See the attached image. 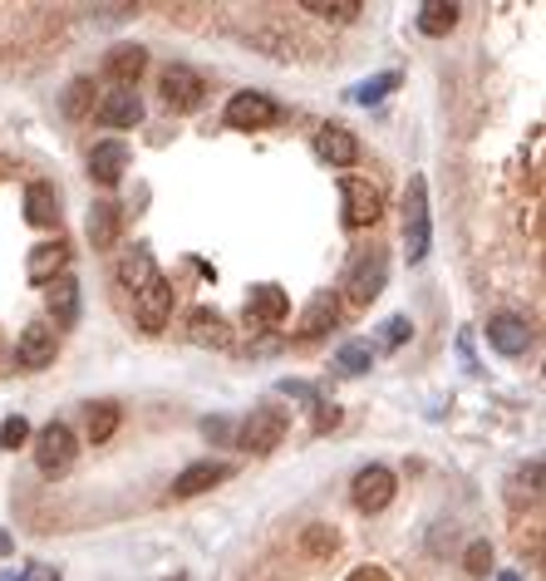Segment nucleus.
<instances>
[{"mask_svg":"<svg viewBox=\"0 0 546 581\" xmlns=\"http://www.w3.org/2000/svg\"><path fill=\"white\" fill-rule=\"evenodd\" d=\"M74 459H79V439H74V429L70 424H44L40 434H36V469L44 478H64L74 469Z\"/></svg>","mask_w":546,"mask_h":581,"instance_id":"obj_1","label":"nucleus"},{"mask_svg":"<svg viewBox=\"0 0 546 581\" xmlns=\"http://www.w3.org/2000/svg\"><path fill=\"white\" fill-rule=\"evenodd\" d=\"M384 281H390V257L370 247V252H360L355 261H350V271H345V281H340V291H345L350 305H370L374 295L384 291Z\"/></svg>","mask_w":546,"mask_h":581,"instance_id":"obj_2","label":"nucleus"},{"mask_svg":"<svg viewBox=\"0 0 546 581\" xmlns=\"http://www.w3.org/2000/svg\"><path fill=\"white\" fill-rule=\"evenodd\" d=\"M276 119H281V104L271 94H261V89H242V94H232V99H226V109H222L226 129H242V133L271 129Z\"/></svg>","mask_w":546,"mask_h":581,"instance_id":"obj_3","label":"nucleus"},{"mask_svg":"<svg viewBox=\"0 0 546 581\" xmlns=\"http://www.w3.org/2000/svg\"><path fill=\"white\" fill-rule=\"evenodd\" d=\"M404 247H408V261L428 257V182L424 178H408L404 188Z\"/></svg>","mask_w":546,"mask_h":581,"instance_id":"obj_4","label":"nucleus"},{"mask_svg":"<svg viewBox=\"0 0 546 581\" xmlns=\"http://www.w3.org/2000/svg\"><path fill=\"white\" fill-rule=\"evenodd\" d=\"M158 94H163V104L173 113H192L202 104V94H208V84H202V74L188 70V64H168L163 79H158Z\"/></svg>","mask_w":546,"mask_h":581,"instance_id":"obj_5","label":"nucleus"},{"mask_svg":"<svg viewBox=\"0 0 546 581\" xmlns=\"http://www.w3.org/2000/svg\"><path fill=\"white\" fill-rule=\"evenodd\" d=\"M340 202H345V227H370L384 212V192L370 178H340Z\"/></svg>","mask_w":546,"mask_h":581,"instance_id":"obj_6","label":"nucleus"},{"mask_svg":"<svg viewBox=\"0 0 546 581\" xmlns=\"http://www.w3.org/2000/svg\"><path fill=\"white\" fill-rule=\"evenodd\" d=\"M394 493H400V483H394V473L384 469V463H370V469L355 473V483H350V498H355L360 512H384L394 503Z\"/></svg>","mask_w":546,"mask_h":581,"instance_id":"obj_7","label":"nucleus"},{"mask_svg":"<svg viewBox=\"0 0 546 581\" xmlns=\"http://www.w3.org/2000/svg\"><path fill=\"white\" fill-rule=\"evenodd\" d=\"M281 439H286V414H281V409H271V404L252 409V414H246V424H242V434H236V443H242L246 453H271Z\"/></svg>","mask_w":546,"mask_h":581,"instance_id":"obj_8","label":"nucleus"},{"mask_svg":"<svg viewBox=\"0 0 546 581\" xmlns=\"http://www.w3.org/2000/svg\"><path fill=\"white\" fill-rule=\"evenodd\" d=\"M54 355H60V330L50 321H30L20 330V345H16L20 370H44V364H54Z\"/></svg>","mask_w":546,"mask_h":581,"instance_id":"obj_9","label":"nucleus"},{"mask_svg":"<svg viewBox=\"0 0 546 581\" xmlns=\"http://www.w3.org/2000/svg\"><path fill=\"white\" fill-rule=\"evenodd\" d=\"M133 315H139V325L148 330V335H158V330L168 325V315H173V287H168L163 277H153L139 295H133Z\"/></svg>","mask_w":546,"mask_h":581,"instance_id":"obj_10","label":"nucleus"},{"mask_svg":"<svg viewBox=\"0 0 546 581\" xmlns=\"http://www.w3.org/2000/svg\"><path fill=\"white\" fill-rule=\"evenodd\" d=\"M487 345L497 350V355H527V345H532V325L522 321V315H493L487 321Z\"/></svg>","mask_w":546,"mask_h":581,"instance_id":"obj_11","label":"nucleus"},{"mask_svg":"<svg viewBox=\"0 0 546 581\" xmlns=\"http://www.w3.org/2000/svg\"><path fill=\"white\" fill-rule=\"evenodd\" d=\"M94 119L104 123V129H133V123L143 119V99L133 94V89H113L94 104Z\"/></svg>","mask_w":546,"mask_h":581,"instance_id":"obj_12","label":"nucleus"},{"mask_svg":"<svg viewBox=\"0 0 546 581\" xmlns=\"http://www.w3.org/2000/svg\"><path fill=\"white\" fill-rule=\"evenodd\" d=\"M286 311H291V301L276 281H261V287H252V295H246V321L252 325H281Z\"/></svg>","mask_w":546,"mask_h":581,"instance_id":"obj_13","label":"nucleus"},{"mask_svg":"<svg viewBox=\"0 0 546 581\" xmlns=\"http://www.w3.org/2000/svg\"><path fill=\"white\" fill-rule=\"evenodd\" d=\"M315 153L335 168H355L360 163V139L350 129H340V123H325V129L315 133Z\"/></svg>","mask_w":546,"mask_h":581,"instance_id":"obj_14","label":"nucleus"},{"mask_svg":"<svg viewBox=\"0 0 546 581\" xmlns=\"http://www.w3.org/2000/svg\"><path fill=\"white\" fill-rule=\"evenodd\" d=\"M226 478H232V469H226V463L202 459V463H188V469L173 478V493H178V498H198V493H208V488L226 483Z\"/></svg>","mask_w":546,"mask_h":581,"instance_id":"obj_15","label":"nucleus"},{"mask_svg":"<svg viewBox=\"0 0 546 581\" xmlns=\"http://www.w3.org/2000/svg\"><path fill=\"white\" fill-rule=\"evenodd\" d=\"M143 70H148V50H143V44H113L109 60H104V74H109L119 89H133Z\"/></svg>","mask_w":546,"mask_h":581,"instance_id":"obj_16","label":"nucleus"},{"mask_svg":"<svg viewBox=\"0 0 546 581\" xmlns=\"http://www.w3.org/2000/svg\"><path fill=\"white\" fill-rule=\"evenodd\" d=\"M123 173H129V143L109 139V143H94V153H89V178L113 188Z\"/></svg>","mask_w":546,"mask_h":581,"instance_id":"obj_17","label":"nucleus"},{"mask_svg":"<svg viewBox=\"0 0 546 581\" xmlns=\"http://www.w3.org/2000/svg\"><path fill=\"white\" fill-rule=\"evenodd\" d=\"M64 261H70V247L54 237V242H40L36 252L26 257V277L36 281V287H50L54 277H64Z\"/></svg>","mask_w":546,"mask_h":581,"instance_id":"obj_18","label":"nucleus"},{"mask_svg":"<svg viewBox=\"0 0 546 581\" xmlns=\"http://www.w3.org/2000/svg\"><path fill=\"white\" fill-rule=\"evenodd\" d=\"M335 321H340V295H335V291H315L311 305H305L301 330H295V335H301V340H315V335H325V330L335 325Z\"/></svg>","mask_w":546,"mask_h":581,"instance_id":"obj_19","label":"nucleus"},{"mask_svg":"<svg viewBox=\"0 0 546 581\" xmlns=\"http://www.w3.org/2000/svg\"><path fill=\"white\" fill-rule=\"evenodd\" d=\"M26 222L60 227V192H54V182H30L26 188Z\"/></svg>","mask_w":546,"mask_h":581,"instance_id":"obj_20","label":"nucleus"},{"mask_svg":"<svg viewBox=\"0 0 546 581\" xmlns=\"http://www.w3.org/2000/svg\"><path fill=\"white\" fill-rule=\"evenodd\" d=\"M188 330L198 345H212V350H232V340H236L232 325H226L218 311H208V305H198V311L188 315Z\"/></svg>","mask_w":546,"mask_h":581,"instance_id":"obj_21","label":"nucleus"},{"mask_svg":"<svg viewBox=\"0 0 546 581\" xmlns=\"http://www.w3.org/2000/svg\"><path fill=\"white\" fill-rule=\"evenodd\" d=\"M50 315H54V330H70L79 321V281L74 277L50 281Z\"/></svg>","mask_w":546,"mask_h":581,"instance_id":"obj_22","label":"nucleus"},{"mask_svg":"<svg viewBox=\"0 0 546 581\" xmlns=\"http://www.w3.org/2000/svg\"><path fill=\"white\" fill-rule=\"evenodd\" d=\"M153 277H158V267H153V252H148V247H133V252H123V261H119V287H123V291L139 295Z\"/></svg>","mask_w":546,"mask_h":581,"instance_id":"obj_23","label":"nucleus"},{"mask_svg":"<svg viewBox=\"0 0 546 581\" xmlns=\"http://www.w3.org/2000/svg\"><path fill=\"white\" fill-rule=\"evenodd\" d=\"M119 227H123L119 202H94V212H89V242H94L99 252H109V247L119 242Z\"/></svg>","mask_w":546,"mask_h":581,"instance_id":"obj_24","label":"nucleus"},{"mask_svg":"<svg viewBox=\"0 0 546 581\" xmlns=\"http://www.w3.org/2000/svg\"><path fill=\"white\" fill-rule=\"evenodd\" d=\"M458 16H463L458 6H443V0H424V6H418V30H424V36H448V30L458 26Z\"/></svg>","mask_w":546,"mask_h":581,"instance_id":"obj_25","label":"nucleus"},{"mask_svg":"<svg viewBox=\"0 0 546 581\" xmlns=\"http://www.w3.org/2000/svg\"><path fill=\"white\" fill-rule=\"evenodd\" d=\"M113 429H119V404L113 400L89 404V443H109Z\"/></svg>","mask_w":546,"mask_h":581,"instance_id":"obj_26","label":"nucleus"},{"mask_svg":"<svg viewBox=\"0 0 546 581\" xmlns=\"http://www.w3.org/2000/svg\"><path fill=\"white\" fill-rule=\"evenodd\" d=\"M374 364V345L370 340H350V345L335 350V370L340 374H364Z\"/></svg>","mask_w":546,"mask_h":581,"instance_id":"obj_27","label":"nucleus"},{"mask_svg":"<svg viewBox=\"0 0 546 581\" xmlns=\"http://www.w3.org/2000/svg\"><path fill=\"white\" fill-rule=\"evenodd\" d=\"M394 89H400V70H384V74H374V79H364V84L350 89V99H355V104H380V99L394 94Z\"/></svg>","mask_w":546,"mask_h":581,"instance_id":"obj_28","label":"nucleus"},{"mask_svg":"<svg viewBox=\"0 0 546 581\" xmlns=\"http://www.w3.org/2000/svg\"><path fill=\"white\" fill-rule=\"evenodd\" d=\"M64 113H70V119L94 113V79H74V84L64 89Z\"/></svg>","mask_w":546,"mask_h":581,"instance_id":"obj_29","label":"nucleus"},{"mask_svg":"<svg viewBox=\"0 0 546 581\" xmlns=\"http://www.w3.org/2000/svg\"><path fill=\"white\" fill-rule=\"evenodd\" d=\"M301 547L311 557H330L340 547V538H335V528H325V522H311V528H305V538H301Z\"/></svg>","mask_w":546,"mask_h":581,"instance_id":"obj_30","label":"nucleus"},{"mask_svg":"<svg viewBox=\"0 0 546 581\" xmlns=\"http://www.w3.org/2000/svg\"><path fill=\"white\" fill-rule=\"evenodd\" d=\"M305 10L311 16H325V20H355L360 16V0H305Z\"/></svg>","mask_w":546,"mask_h":581,"instance_id":"obj_31","label":"nucleus"},{"mask_svg":"<svg viewBox=\"0 0 546 581\" xmlns=\"http://www.w3.org/2000/svg\"><path fill=\"white\" fill-rule=\"evenodd\" d=\"M487 567H493V547L473 542L468 552H463V572H468V577H487Z\"/></svg>","mask_w":546,"mask_h":581,"instance_id":"obj_32","label":"nucleus"},{"mask_svg":"<svg viewBox=\"0 0 546 581\" xmlns=\"http://www.w3.org/2000/svg\"><path fill=\"white\" fill-rule=\"evenodd\" d=\"M26 439H30V424L20 414H10L6 424H0V449H20Z\"/></svg>","mask_w":546,"mask_h":581,"instance_id":"obj_33","label":"nucleus"},{"mask_svg":"<svg viewBox=\"0 0 546 581\" xmlns=\"http://www.w3.org/2000/svg\"><path fill=\"white\" fill-rule=\"evenodd\" d=\"M380 330H384V335H380L384 345H404V340H408V330H414V325H408V315H394V321H384Z\"/></svg>","mask_w":546,"mask_h":581,"instance_id":"obj_34","label":"nucleus"},{"mask_svg":"<svg viewBox=\"0 0 546 581\" xmlns=\"http://www.w3.org/2000/svg\"><path fill=\"white\" fill-rule=\"evenodd\" d=\"M345 581H390V572H384V567H355Z\"/></svg>","mask_w":546,"mask_h":581,"instance_id":"obj_35","label":"nucleus"},{"mask_svg":"<svg viewBox=\"0 0 546 581\" xmlns=\"http://www.w3.org/2000/svg\"><path fill=\"white\" fill-rule=\"evenodd\" d=\"M315 409H321V419H315V429H321V434L340 424V409H335V404H315Z\"/></svg>","mask_w":546,"mask_h":581,"instance_id":"obj_36","label":"nucleus"},{"mask_svg":"<svg viewBox=\"0 0 546 581\" xmlns=\"http://www.w3.org/2000/svg\"><path fill=\"white\" fill-rule=\"evenodd\" d=\"M20 581H60V567H30Z\"/></svg>","mask_w":546,"mask_h":581,"instance_id":"obj_37","label":"nucleus"},{"mask_svg":"<svg viewBox=\"0 0 546 581\" xmlns=\"http://www.w3.org/2000/svg\"><path fill=\"white\" fill-rule=\"evenodd\" d=\"M202 434H208V439H222L226 424H222V419H208V424H202Z\"/></svg>","mask_w":546,"mask_h":581,"instance_id":"obj_38","label":"nucleus"},{"mask_svg":"<svg viewBox=\"0 0 546 581\" xmlns=\"http://www.w3.org/2000/svg\"><path fill=\"white\" fill-rule=\"evenodd\" d=\"M0 552H10V532H0Z\"/></svg>","mask_w":546,"mask_h":581,"instance_id":"obj_39","label":"nucleus"},{"mask_svg":"<svg viewBox=\"0 0 546 581\" xmlns=\"http://www.w3.org/2000/svg\"><path fill=\"white\" fill-rule=\"evenodd\" d=\"M497 581H522V577H517V572H503V577H497Z\"/></svg>","mask_w":546,"mask_h":581,"instance_id":"obj_40","label":"nucleus"},{"mask_svg":"<svg viewBox=\"0 0 546 581\" xmlns=\"http://www.w3.org/2000/svg\"><path fill=\"white\" fill-rule=\"evenodd\" d=\"M178 581H182V577H178Z\"/></svg>","mask_w":546,"mask_h":581,"instance_id":"obj_41","label":"nucleus"}]
</instances>
